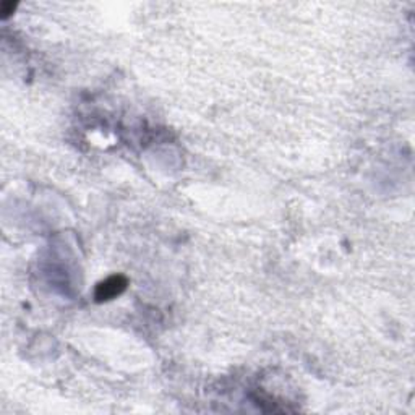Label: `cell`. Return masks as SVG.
Wrapping results in <instances>:
<instances>
[{
  "instance_id": "1",
  "label": "cell",
  "mask_w": 415,
  "mask_h": 415,
  "mask_svg": "<svg viewBox=\"0 0 415 415\" xmlns=\"http://www.w3.org/2000/svg\"><path fill=\"white\" fill-rule=\"evenodd\" d=\"M127 289V279L124 276H111L106 281L99 282L94 292L98 302H107L116 299L117 295H120L122 292Z\"/></svg>"
}]
</instances>
